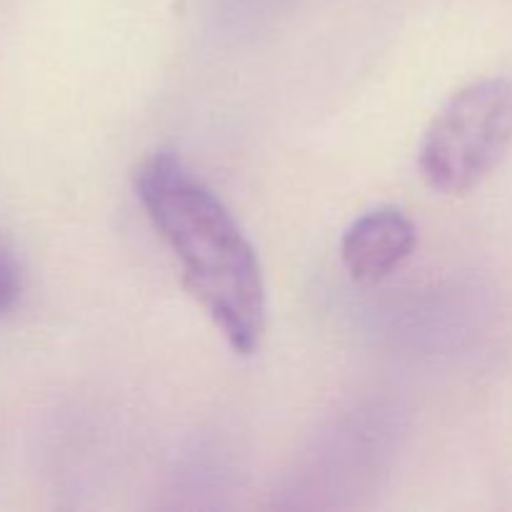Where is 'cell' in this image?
I'll return each mask as SVG.
<instances>
[{
    "mask_svg": "<svg viewBox=\"0 0 512 512\" xmlns=\"http://www.w3.org/2000/svg\"><path fill=\"white\" fill-rule=\"evenodd\" d=\"M418 245V228L400 208H378L360 215L340 240V258L350 278L378 283L393 275Z\"/></svg>",
    "mask_w": 512,
    "mask_h": 512,
    "instance_id": "cell-3",
    "label": "cell"
},
{
    "mask_svg": "<svg viewBox=\"0 0 512 512\" xmlns=\"http://www.w3.org/2000/svg\"><path fill=\"white\" fill-rule=\"evenodd\" d=\"M135 195L178 258L190 298L235 353L253 355L268 328V295L258 253L233 213L165 150L143 160Z\"/></svg>",
    "mask_w": 512,
    "mask_h": 512,
    "instance_id": "cell-1",
    "label": "cell"
},
{
    "mask_svg": "<svg viewBox=\"0 0 512 512\" xmlns=\"http://www.w3.org/2000/svg\"><path fill=\"white\" fill-rule=\"evenodd\" d=\"M512 148V80L483 78L445 100L420 140L418 168L443 195L483 185Z\"/></svg>",
    "mask_w": 512,
    "mask_h": 512,
    "instance_id": "cell-2",
    "label": "cell"
},
{
    "mask_svg": "<svg viewBox=\"0 0 512 512\" xmlns=\"http://www.w3.org/2000/svg\"><path fill=\"white\" fill-rule=\"evenodd\" d=\"M23 290V273L20 263L8 245L0 243V315L15 305Z\"/></svg>",
    "mask_w": 512,
    "mask_h": 512,
    "instance_id": "cell-4",
    "label": "cell"
}]
</instances>
